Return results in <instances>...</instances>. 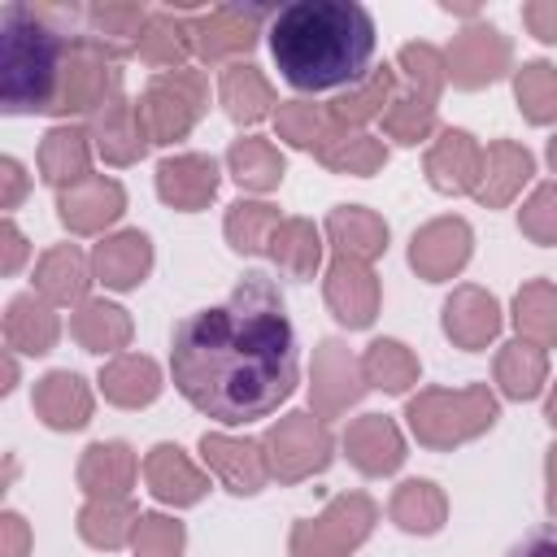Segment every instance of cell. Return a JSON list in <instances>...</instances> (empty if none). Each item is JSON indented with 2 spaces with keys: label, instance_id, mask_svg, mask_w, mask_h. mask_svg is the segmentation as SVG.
<instances>
[{
  "label": "cell",
  "instance_id": "cell-1",
  "mask_svg": "<svg viewBox=\"0 0 557 557\" xmlns=\"http://www.w3.org/2000/svg\"><path fill=\"white\" fill-rule=\"evenodd\" d=\"M174 387L191 409L222 426L270 418L300 383L296 326L265 274H244L222 305L196 309L174 326Z\"/></svg>",
  "mask_w": 557,
  "mask_h": 557
},
{
  "label": "cell",
  "instance_id": "cell-2",
  "mask_svg": "<svg viewBox=\"0 0 557 557\" xmlns=\"http://www.w3.org/2000/svg\"><path fill=\"white\" fill-rule=\"evenodd\" d=\"M270 57L296 91H348L370 74L379 30L357 0H296L283 4L270 26Z\"/></svg>",
  "mask_w": 557,
  "mask_h": 557
},
{
  "label": "cell",
  "instance_id": "cell-3",
  "mask_svg": "<svg viewBox=\"0 0 557 557\" xmlns=\"http://www.w3.org/2000/svg\"><path fill=\"white\" fill-rule=\"evenodd\" d=\"M78 9H52V4H4L0 30H4V113H48L57 100L61 65L70 52V39L61 22H74Z\"/></svg>",
  "mask_w": 557,
  "mask_h": 557
},
{
  "label": "cell",
  "instance_id": "cell-4",
  "mask_svg": "<svg viewBox=\"0 0 557 557\" xmlns=\"http://www.w3.org/2000/svg\"><path fill=\"white\" fill-rule=\"evenodd\" d=\"M500 418V400L487 383L470 387H422L405 400V422L422 448H457L479 440Z\"/></svg>",
  "mask_w": 557,
  "mask_h": 557
},
{
  "label": "cell",
  "instance_id": "cell-5",
  "mask_svg": "<svg viewBox=\"0 0 557 557\" xmlns=\"http://www.w3.org/2000/svg\"><path fill=\"white\" fill-rule=\"evenodd\" d=\"M122 52L109 48L104 39L74 35L65 65H61V83H57V100L48 113L70 117V113H100L113 96H122Z\"/></svg>",
  "mask_w": 557,
  "mask_h": 557
},
{
  "label": "cell",
  "instance_id": "cell-6",
  "mask_svg": "<svg viewBox=\"0 0 557 557\" xmlns=\"http://www.w3.org/2000/svg\"><path fill=\"white\" fill-rule=\"evenodd\" d=\"M135 109H139L148 144H174L209 113V78L191 65L152 74L144 96L135 100Z\"/></svg>",
  "mask_w": 557,
  "mask_h": 557
},
{
  "label": "cell",
  "instance_id": "cell-7",
  "mask_svg": "<svg viewBox=\"0 0 557 557\" xmlns=\"http://www.w3.org/2000/svg\"><path fill=\"white\" fill-rule=\"evenodd\" d=\"M379 522V505L366 492H339L326 500L318 518H300L292 527V557H352Z\"/></svg>",
  "mask_w": 557,
  "mask_h": 557
},
{
  "label": "cell",
  "instance_id": "cell-8",
  "mask_svg": "<svg viewBox=\"0 0 557 557\" xmlns=\"http://www.w3.org/2000/svg\"><path fill=\"white\" fill-rule=\"evenodd\" d=\"M261 448H265V461H270V479H278V483H300L309 474H322L335 457V440H331L326 422L313 409L283 413L261 435Z\"/></svg>",
  "mask_w": 557,
  "mask_h": 557
},
{
  "label": "cell",
  "instance_id": "cell-9",
  "mask_svg": "<svg viewBox=\"0 0 557 557\" xmlns=\"http://www.w3.org/2000/svg\"><path fill=\"white\" fill-rule=\"evenodd\" d=\"M444 61H448V83L453 87L479 91V87H487V83H496V78L509 74L513 48H509V39L496 26L474 22V26H466V30L453 35V44L444 48Z\"/></svg>",
  "mask_w": 557,
  "mask_h": 557
},
{
  "label": "cell",
  "instance_id": "cell-10",
  "mask_svg": "<svg viewBox=\"0 0 557 557\" xmlns=\"http://www.w3.org/2000/svg\"><path fill=\"white\" fill-rule=\"evenodd\" d=\"M366 396V374L361 357H352L339 339H322L313 348V370H309V405L322 422L339 418Z\"/></svg>",
  "mask_w": 557,
  "mask_h": 557
},
{
  "label": "cell",
  "instance_id": "cell-11",
  "mask_svg": "<svg viewBox=\"0 0 557 557\" xmlns=\"http://www.w3.org/2000/svg\"><path fill=\"white\" fill-rule=\"evenodd\" d=\"M200 457L209 466V474L235 492V496H257L270 483V461L261 440L248 435H226V431H205L200 435Z\"/></svg>",
  "mask_w": 557,
  "mask_h": 557
},
{
  "label": "cell",
  "instance_id": "cell-12",
  "mask_svg": "<svg viewBox=\"0 0 557 557\" xmlns=\"http://www.w3.org/2000/svg\"><path fill=\"white\" fill-rule=\"evenodd\" d=\"M470 252H474V231L466 218H431L409 239V265L426 283H444V278L461 274Z\"/></svg>",
  "mask_w": 557,
  "mask_h": 557
},
{
  "label": "cell",
  "instance_id": "cell-13",
  "mask_svg": "<svg viewBox=\"0 0 557 557\" xmlns=\"http://www.w3.org/2000/svg\"><path fill=\"white\" fill-rule=\"evenodd\" d=\"M322 296H326V309L335 313L339 326L348 331H361L379 318V300H383V287H379V274L366 265V261H348V257H335L322 274Z\"/></svg>",
  "mask_w": 557,
  "mask_h": 557
},
{
  "label": "cell",
  "instance_id": "cell-14",
  "mask_svg": "<svg viewBox=\"0 0 557 557\" xmlns=\"http://www.w3.org/2000/svg\"><path fill=\"white\" fill-rule=\"evenodd\" d=\"M274 17L265 9H239V4H222V9H200L196 17V57L218 65V61H239L244 52H252L261 22Z\"/></svg>",
  "mask_w": 557,
  "mask_h": 557
},
{
  "label": "cell",
  "instance_id": "cell-15",
  "mask_svg": "<svg viewBox=\"0 0 557 557\" xmlns=\"http://www.w3.org/2000/svg\"><path fill=\"white\" fill-rule=\"evenodd\" d=\"M126 213V187L104 174H87L83 183L57 191V218L70 235H100Z\"/></svg>",
  "mask_w": 557,
  "mask_h": 557
},
{
  "label": "cell",
  "instance_id": "cell-16",
  "mask_svg": "<svg viewBox=\"0 0 557 557\" xmlns=\"http://www.w3.org/2000/svg\"><path fill=\"white\" fill-rule=\"evenodd\" d=\"M483 174V144L461 131V126H444L435 131V144L426 148V183L444 196H474Z\"/></svg>",
  "mask_w": 557,
  "mask_h": 557
},
{
  "label": "cell",
  "instance_id": "cell-17",
  "mask_svg": "<svg viewBox=\"0 0 557 557\" xmlns=\"http://www.w3.org/2000/svg\"><path fill=\"white\" fill-rule=\"evenodd\" d=\"M222 170L209 152H174L157 165V196L178 213H200L218 196Z\"/></svg>",
  "mask_w": 557,
  "mask_h": 557
},
{
  "label": "cell",
  "instance_id": "cell-18",
  "mask_svg": "<svg viewBox=\"0 0 557 557\" xmlns=\"http://www.w3.org/2000/svg\"><path fill=\"white\" fill-rule=\"evenodd\" d=\"M440 313H444V318H440V322H444V335H448L457 348H466V352H483V348L500 335V322H505L496 296L483 292V287H474V283L453 287V296L444 300Z\"/></svg>",
  "mask_w": 557,
  "mask_h": 557
},
{
  "label": "cell",
  "instance_id": "cell-19",
  "mask_svg": "<svg viewBox=\"0 0 557 557\" xmlns=\"http://www.w3.org/2000/svg\"><path fill=\"white\" fill-rule=\"evenodd\" d=\"M344 453L361 474L383 479L405 466V435L387 413H361L344 431Z\"/></svg>",
  "mask_w": 557,
  "mask_h": 557
},
{
  "label": "cell",
  "instance_id": "cell-20",
  "mask_svg": "<svg viewBox=\"0 0 557 557\" xmlns=\"http://www.w3.org/2000/svg\"><path fill=\"white\" fill-rule=\"evenodd\" d=\"M152 270V239L144 231H113L91 248V274L109 292H131Z\"/></svg>",
  "mask_w": 557,
  "mask_h": 557
},
{
  "label": "cell",
  "instance_id": "cell-21",
  "mask_svg": "<svg viewBox=\"0 0 557 557\" xmlns=\"http://www.w3.org/2000/svg\"><path fill=\"white\" fill-rule=\"evenodd\" d=\"M30 405L39 413V422L52 426V431H83L91 422V409H96L87 379L74 374V370H48L35 383Z\"/></svg>",
  "mask_w": 557,
  "mask_h": 557
},
{
  "label": "cell",
  "instance_id": "cell-22",
  "mask_svg": "<svg viewBox=\"0 0 557 557\" xmlns=\"http://www.w3.org/2000/svg\"><path fill=\"white\" fill-rule=\"evenodd\" d=\"M144 483L161 505H196L209 492V474L178 448V444H152L144 457Z\"/></svg>",
  "mask_w": 557,
  "mask_h": 557
},
{
  "label": "cell",
  "instance_id": "cell-23",
  "mask_svg": "<svg viewBox=\"0 0 557 557\" xmlns=\"http://www.w3.org/2000/svg\"><path fill=\"white\" fill-rule=\"evenodd\" d=\"M87 135H91V148L109 165H135L148 152V135H144V122L131 96H113L100 113H91Z\"/></svg>",
  "mask_w": 557,
  "mask_h": 557
},
{
  "label": "cell",
  "instance_id": "cell-24",
  "mask_svg": "<svg viewBox=\"0 0 557 557\" xmlns=\"http://www.w3.org/2000/svg\"><path fill=\"white\" fill-rule=\"evenodd\" d=\"M535 174V157L531 148L513 144V139H492L483 148V174H479V187H474V200L483 209H505Z\"/></svg>",
  "mask_w": 557,
  "mask_h": 557
},
{
  "label": "cell",
  "instance_id": "cell-25",
  "mask_svg": "<svg viewBox=\"0 0 557 557\" xmlns=\"http://www.w3.org/2000/svg\"><path fill=\"white\" fill-rule=\"evenodd\" d=\"M196 17L200 13H174V9L152 13L144 35H139V44H135V57L144 65H152L157 74L183 70L187 57L196 52Z\"/></svg>",
  "mask_w": 557,
  "mask_h": 557
},
{
  "label": "cell",
  "instance_id": "cell-26",
  "mask_svg": "<svg viewBox=\"0 0 557 557\" xmlns=\"http://www.w3.org/2000/svg\"><path fill=\"white\" fill-rule=\"evenodd\" d=\"M322 235L331 239V248H335V257H348V261H374V257H383L387 252V222L374 213V209H366V205H335L331 213H326V226H322Z\"/></svg>",
  "mask_w": 557,
  "mask_h": 557
},
{
  "label": "cell",
  "instance_id": "cell-27",
  "mask_svg": "<svg viewBox=\"0 0 557 557\" xmlns=\"http://www.w3.org/2000/svg\"><path fill=\"white\" fill-rule=\"evenodd\" d=\"M61 339V318H57V305H48L39 292H22L9 300L4 309V344L13 352H26V357H44L52 352Z\"/></svg>",
  "mask_w": 557,
  "mask_h": 557
},
{
  "label": "cell",
  "instance_id": "cell-28",
  "mask_svg": "<svg viewBox=\"0 0 557 557\" xmlns=\"http://www.w3.org/2000/svg\"><path fill=\"white\" fill-rule=\"evenodd\" d=\"M139 474V457L122 440H96L78 457V487L87 496H131Z\"/></svg>",
  "mask_w": 557,
  "mask_h": 557
},
{
  "label": "cell",
  "instance_id": "cell-29",
  "mask_svg": "<svg viewBox=\"0 0 557 557\" xmlns=\"http://www.w3.org/2000/svg\"><path fill=\"white\" fill-rule=\"evenodd\" d=\"M91 135L83 131V126H70V122H61V126H52L48 135H44V144H39V178L48 183V187H57V191H65V187H74V183H83L87 174H91Z\"/></svg>",
  "mask_w": 557,
  "mask_h": 557
},
{
  "label": "cell",
  "instance_id": "cell-30",
  "mask_svg": "<svg viewBox=\"0 0 557 557\" xmlns=\"http://www.w3.org/2000/svg\"><path fill=\"white\" fill-rule=\"evenodd\" d=\"M396 78H400L396 65H374L361 83H352L348 91H339V96L326 104L331 126H335V131H366V122L383 117V109L392 104Z\"/></svg>",
  "mask_w": 557,
  "mask_h": 557
},
{
  "label": "cell",
  "instance_id": "cell-31",
  "mask_svg": "<svg viewBox=\"0 0 557 557\" xmlns=\"http://www.w3.org/2000/svg\"><path fill=\"white\" fill-rule=\"evenodd\" d=\"M218 100H222L226 117L239 122V126H252V122L270 117L274 104H278L274 83H270L252 61H235V65L222 70V78H218Z\"/></svg>",
  "mask_w": 557,
  "mask_h": 557
},
{
  "label": "cell",
  "instance_id": "cell-32",
  "mask_svg": "<svg viewBox=\"0 0 557 557\" xmlns=\"http://www.w3.org/2000/svg\"><path fill=\"white\" fill-rule=\"evenodd\" d=\"M91 278V261L74 244H52L35 265V292L48 305H83Z\"/></svg>",
  "mask_w": 557,
  "mask_h": 557
},
{
  "label": "cell",
  "instance_id": "cell-33",
  "mask_svg": "<svg viewBox=\"0 0 557 557\" xmlns=\"http://www.w3.org/2000/svg\"><path fill=\"white\" fill-rule=\"evenodd\" d=\"M100 392L117 409H144L161 396V366L148 352H117L100 370Z\"/></svg>",
  "mask_w": 557,
  "mask_h": 557
},
{
  "label": "cell",
  "instance_id": "cell-34",
  "mask_svg": "<svg viewBox=\"0 0 557 557\" xmlns=\"http://www.w3.org/2000/svg\"><path fill=\"white\" fill-rule=\"evenodd\" d=\"M139 509L131 496H87V505L78 509V535L91 544V548H122L135 540V527H139Z\"/></svg>",
  "mask_w": 557,
  "mask_h": 557
},
{
  "label": "cell",
  "instance_id": "cell-35",
  "mask_svg": "<svg viewBox=\"0 0 557 557\" xmlns=\"http://www.w3.org/2000/svg\"><path fill=\"white\" fill-rule=\"evenodd\" d=\"M226 174L244 187V191H274L287 174V161L283 152L265 139V135H239L231 148H226Z\"/></svg>",
  "mask_w": 557,
  "mask_h": 557
},
{
  "label": "cell",
  "instance_id": "cell-36",
  "mask_svg": "<svg viewBox=\"0 0 557 557\" xmlns=\"http://www.w3.org/2000/svg\"><path fill=\"white\" fill-rule=\"evenodd\" d=\"M392 522L409 535H435L448 518V496L440 483L431 479H405L396 492H392V505H387Z\"/></svg>",
  "mask_w": 557,
  "mask_h": 557
},
{
  "label": "cell",
  "instance_id": "cell-37",
  "mask_svg": "<svg viewBox=\"0 0 557 557\" xmlns=\"http://www.w3.org/2000/svg\"><path fill=\"white\" fill-rule=\"evenodd\" d=\"M265 257L287 274V278H313L322 265V231L309 218H283L278 231L270 235Z\"/></svg>",
  "mask_w": 557,
  "mask_h": 557
},
{
  "label": "cell",
  "instance_id": "cell-38",
  "mask_svg": "<svg viewBox=\"0 0 557 557\" xmlns=\"http://www.w3.org/2000/svg\"><path fill=\"white\" fill-rule=\"evenodd\" d=\"M548 383V352L527 339H509L496 352V387L509 400H535Z\"/></svg>",
  "mask_w": 557,
  "mask_h": 557
},
{
  "label": "cell",
  "instance_id": "cell-39",
  "mask_svg": "<svg viewBox=\"0 0 557 557\" xmlns=\"http://www.w3.org/2000/svg\"><path fill=\"white\" fill-rule=\"evenodd\" d=\"M313 157L335 174L370 178V174H379L387 165V144L379 135H370V131H331Z\"/></svg>",
  "mask_w": 557,
  "mask_h": 557
},
{
  "label": "cell",
  "instance_id": "cell-40",
  "mask_svg": "<svg viewBox=\"0 0 557 557\" xmlns=\"http://www.w3.org/2000/svg\"><path fill=\"white\" fill-rule=\"evenodd\" d=\"M131 313L113 300H83L70 318V335L87 348V352H117L131 344Z\"/></svg>",
  "mask_w": 557,
  "mask_h": 557
},
{
  "label": "cell",
  "instance_id": "cell-41",
  "mask_svg": "<svg viewBox=\"0 0 557 557\" xmlns=\"http://www.w3.org/2000/svg\"><path fill=\"white\" fill-rule=\"evenodd\" d=\"M513 331L518 339L527 344H540V348H553L557 344V283L548 278H527L518 292H513Z\"/></svg>",
  "mask_w": 557,
  "mask_h": 557
},
{
  "label": "cell",
  "instance_id": "cell-42",
  "mask_svg": "<svg viewBox=\"0 0 557 557\" xmlns=\"http://www.w3.org/2000/svg\"><path fill=\"white\" fill-rule=\"evenodd\" d=\"M361 374H366V387H379V392H409L422 374V361L413 357L409 344L400 339H374L366 352H361Z\"/></svg>",
  "mask_w": 557,
  "mask_h": 557
},
{
  "label": "cell",
  "instance_id": "cell-43",
  "mask_svg": "<svg viewBox=\"0 0 557 557\" xmlns=\"http://www.w3.org/2000/svg\"><path fill=\"white\" fill-rule=\"evenodd\" d=\"M278 209L270 205V200H235V205H226V222H222V231H226V244L239 252V257H257V252H265L270 248V235L278 231Z\"/></svg>",
  "mask_w": 557,
  "mask_h": 557
},
{
  "label": "cell",
  "instance_id": "cell-44",
  "mask_svg": "<svg viewBox=\"0 0 557 557\" xmlns=\"http://www.w3.org/2000/svg\"><path fill=\"white\" fill-rule=\"evenodd\" d=\"M513 100L531 126L557 122V65H548V61L518 65L513 70Z\"/></svg>",
  "mask_w": 557,
  "mask_h": 557
},
{
  "label": "cell",
  "instance_id": "cell-45",
  "mask_svg": "<svg viewBox=\"0 0 557 557\" xmlns=\"http://www.w3.org/2000/svg\"><path fill=\"white\" fill-rule=\"evenodd\" d=\"M440 126V113H435V100L409 91V87H396L392 104L383 109V135L396 139V144H422L431 139Z\"/></svg>",
  "mask_w": 557,
  "mask_h": 557
},
{
  "label": "cell",
  "instance_id": "cell-46",
  "mask_svg": "<svg viewBox=\"0 0 557 557\" xmlns=\"http://www.w3.org/2000/svg\"><path fill=\"white\" fill-rule=\"evenodd\" d=\"M83 17L91 22V35L96 39H104L109 48H117L122 57H131L152 13L144 4H91V9H83Z\"/></svg>",
  "mask_w": 557,
  "mask_h": 557
},
{
  "label": "cell",
  "instance_id": "cell-47",
  "mask_svg": "<svg viewBox=\"0 0 557 557\" xmlns=\"http://www.w3.org/2000/svg\"><path fill=\"white\" fill-rule=\"evenodd\" d=\"M274 131H278V139H287L292 148L318 152L322 139H326L335 126H331L326 104H313V100H283V104L274 109Z\"/></svg>",
  "mask_w": 557,
  "mask_h": 557
},
{
  "label": "cell",
  "instance_id": "cell-48",
  "mask_svg": "<svg viewBox=\"0 0 557 557\" xmlns=\"http://www.w3.org/2000/svg\"><path fill=\"white\" fill-rule=\"evenodd\" d=\"M396 74L405 78L409 91H418L426 100H440V91L448 83V61L435 44H405L396 52Z\"/></svg>",
  "mask_w": 557,
  "mask_h": 557
},
{
  "label": "cell",
  "instance_id": "cell-49",
  "mask_svg": "<svg viewBox=\"0 0 557 557\" xmlns=\"http://www.w3.org/2000/svg\"><path fill=\"white\" fill-rule=\"evenodd\" d=\"M187 544V527L170 513H144L139 527H135V557H178Z\"/></svg>",
  "mask_w": 557,
  "mask_h": 557
},
{
  "label": "cell",
  "instance_id": "cell-50",
  "mask_svg": "<svg viewBox=\"0 0 557 557\" xmlns=\"http://www.w3.org/2000/svg\"><path fill=\"white\" fill-rule=\"evenodd\" d=\"M518 231L540 244V248H553L557 244V183H540L522 209H518Z\"/></svg>",
  "mask_w": 557,
  "mask_h": 557
},
{
  "label": "cell",
  "instance_id": "cell-51",
  "mask_svg": "<svg viewBox=\"0 0 557 557\" xmlns=\"http://www.w3.org/2000/svg\"><path fill=\"white\" fill-rule=\"evenodd\" d=\"M522 22L540 44H557V0H531L522 4Z\"/></svg>",
  "mask_w": 557,
  "mask_h": 557
},
{
  "label": "cell",
  "instance_id": "cell-52",
  "mask_svg": "<svg viewBox=\"0 0 557 557\" xmlns=\"http://www.w3.org/2000/svg\"><path fill=\"white\" fill-rule=\"evenodd\" d=\"M26 553H30V527H26L22 513L4 509V518H0V557H26Z\"/></svg>",
  "mask_w": 557,
  "mask_h": 557
},
{
  "label": "cell",
  "instance_id": "cell-53",
  "mask_svg": "<svg viewBox=\"0 0 557 557\" xmlns=\"http://www.w3.org/2000/svg\"><path fill=\"white\" fill-rule=\"evenodd\" d=\"M505 557H557V522H544V527L527 531Z\"/></svg>",
  "mask_w": 557,
  "mask_h": 557
},
{
  "label": "cell",
  "instance_id": "cell-54",
  "mask_svg": "<svg viewBox=\"0 0 557 557\" xmlns=\"http://www.w3.org/2000/svg\"><path fill=\"white\" fill-rule=\"evenodd\" d=\"M0 183H4L0 205H4V209H9V218H13L17 200L26 196V170H22V161H17V157H0Z\"/></svg>",
  "mask_w": 557,
  "mask_h": 557
},
{
  "label": "cell",
  "instance_id": "cell-55",
  "mask_svg": "<svg viewBox=\"0 0 557 557\" xmlns=\"http://www.w3.org/2000/svg\"><path fill=\"white\" fill-rule=\"evenodd\" d=\"M22 261H26V235L17 231L13 218H4V261H0V270H4V274H17Z\"/></svg>",
  "mask_w": 557,
  "mask_h": 557
},
{
  "label": "cell",
  "instance_id": "cell-56",
  "mask_svg": "<svg viewBox=\"0 0 557 557\" xmlns=\"http://www.w3.org/2000/svg\"><path fill=\"white\" fill-rule=\"evenodd\" d=\"M544 479H548V513H553V522H557V444H553L548 457H544Z\"/></svg>",
  "mask_w": 557,
  "mask_h": 557
},
{
  "label": "cell",
  "instance_id": "cell-57",
  "mask_svg": "<svg viewBox=\"0 0 557 557\" xmlns=\"http://www.w3.org/2000/svg\"><path fill=\"white\" fill-rule=\"evenodd\" d=\"M544 418H548V426H557V383L548 387V400H544Z\"/></svg>",
  "mask_w": 557,
  "mask_h": 557
},
{
  "label": "cell",
  "instance_id": "cell-58",
  "mask_svg": "<svg viewBox=\"0 0 557 557\" xmlns=\"http://www.w3.org/2000/svg\"><path fill=\"white\" fill-rule=\"evenodd\" d=\"M548 165H553V174H557V135L548 139Z\"/></svg>",
  "mask_w": 557,
  "mask_h": 557
}]
</instances>
